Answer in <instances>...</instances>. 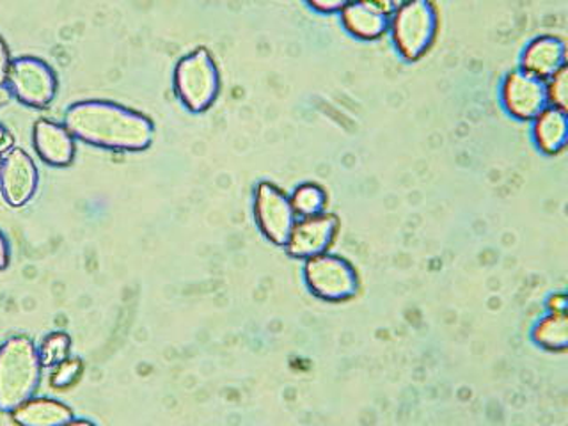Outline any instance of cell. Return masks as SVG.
<instances>
[{"mask_svg": "<svg viewBox=\"0 0 568 426\" xmlns=\"http://www.w3.org/2000/svg\"><path fill=\"white\" fill-rule=\"evenodd\" d=\"M11 98H13V94L9 91L8 85L0 84V109L8 105L11 102Z\"/></svg>", "mask_w": 568, "mask_h": 426, "instance_id": "cell-27", "label": "cell"}, {"mask_svg": "<svg viewBox=\"0 0 568 426\" xmlns=\"http://www.w3.org/2000/svg\"><path fill=\"white\" fill-rule=\"evenodd\" d=\"M11 417L14 423L22 426H61L70 425L75 413L70 405L62 404L59 399L31 396L14 408Z\"/></svg>", "mask_w": 568, "mask_h": 426, "instance_id": "cell-14", "label": "cell"}, {"mask_svg": "<svg viewBox=\"0 0 568 426\" xmlns=\"http://www.w3.org/2000/svg\"><path fill=\"white\" fill-rule=\"evenodd\" d=\"M32 142L38 156L52 168H68L75 160V138L64 124L50 120L36 121Z\"/></svg>", "mask_w": 568, "mask_h": 426, "instance_id": "cell-11", "label": "cell"}, {"mask_svg": "<svg viewBox=\"0 0 568 426\" xmlns=\"http://www.w3.org/2000/svg\"><path fill=\"white\" fill-rule=\"evenodd\" d=\"M11 148H14L13 133L9 132L4 124L0 123V155L8 153Z\"/></svg>", "mask_w": 568, "mask_h": 426, "instance_id": "cell-23", "label": "cell"}, {"mask_svg": "<svg viewBox=\"0 0 568 426\" xmlns=\"http://www.w3.org/2000/svg\"><path fill=\"white\" fill-rule=\"evenodd\" d=\"M254 219L265 239L275 245H286L297 213L286 192L271 182L257 183L254 192Z\"/></svg>", "mask_w": 568, "mask_h": 426, "instance_id": "cell-7", "label": "cell"}, {"mask_svg": "<svg viewBox=\"0 0 568 426\" xmlns=\"http://www.w3.org/2000/svg\"><path fill=\"white\" fill-rule=\"evenodd\" d=\"M550 311H558V313H567V295L565 293H556L552 297L549 298Z\"/></svg>", "mask_w": 568, "mask_h": 426, "instance_id": "cell-25", "label": "cell"}, {"mask_svg": "<svg viewBox=\"0 0 568 426\" xmlns=\"http://www.w3.org/2000/svg\"><path fill=\"white\" fill-rule=\"evenodd\" d=\"M290 200L298 217H311L325 212L327 192L318 183H302L295 189Z\"/></svg>", "mask_w": 568, "mask_h": 426, "instance_id": "cell-17", "label": "cell"}, {"mask_svg": "<svg viewBox=\"0 0 568 426\" xmlns=\"http://www.w3.org/2000/svg\"><path fill=\"white\" fill-rule=\"evenodd\" d=\"M84 372V364L80 359H71L68 357L67 361H62L58 366H53L52 375H50V386L53 389H67V387L73 386Z\"/></svg>", "mask_w": 568, "mask_h": 426, "instance_id": "cell-19", "label": "cell"}, {"mask_svg": "<svg viewBox=\"0 0 568 426\" xmlns=\"http://www.w3.org/2000/svg\"><path fill=\"white\" fill-rule=\"evenodd\" d=\"M40 183V174L34 160L22 148H11L2 155L0 169V192L6 203L22 209L34 197Z\"/></svg>", "mask_w": 568, "mask_h": 426, "instance_id": "cell-9", "label": "cell"}, {"mask_svg": "<svg viewBox=\"0 0 568 426\" xmlns=\"http://www.w3.org/2000/svg\"><path fill=\"white\" fill-rule=\"evenodd\" d=\"M390 17V32L396 50L405 61L422 59L434 44L439 17L432 0H404Z\"/></svg>", "mask_w": 568, "mask_h": 426, "instance_id": "cell-3", "label": "cell"}, {"mask_svg": "<svg viewBox=\"0 0 568 426\" xmlns=\"http://www.w3.org/2000/svg\"><path fill=\"white\" fill-rule=\"evenodd\" d=\"M532 339L541 348L550 352H564L568 346V318L567 313L550 311L549 315L538 322L532 328Z\"/></svg>", "mask_w": 568, "mask_h": 426, "instance_id": "cell-16", "label": "cell"}, {"mask_svg": "<svg viewBox=\"0 0 568 426\" xmlns=\"http://www.w3.org/2000/svg\"><path fill=\"white\" fill-rule=\"evenodd\" d=\"M363 2H369V4L377 6V8L384 9V11L389 14L393 13L396 6H398V0H363Z\"/></svg>", "mask_w": 568, "mask_h": 426, "instance_id": "cell-26", "label": "cell"}, {"mask_svg": "<svg viewBox=\"0 0 568 426\" xmlns=\"http://www.w3.org/2000/svg\"><path fill=\"white\" fill-rule=\"evenodd\" d=\"M549 105L567 111L568 105V68H561L558 73L546 80Z\"/></svg>", "mask_w": 568, "mask_h": 426, "instance_id": "cell-20", "label": "cell"}, {"mask_svg": "<svg viewBox=\"0 0 568 426\" xmlns=\"http://www.w3.org/2000/svg\"><path fill=\"white\" fill-rule=\"evenodd\" d=\"M532 135L546 155H558L567 146L568 118L565 109L549 105L535 118Z\"/></svg>", "mask_w": 568, "mask_h": 426, "instance_id": "cell-15", "label": "cell"}, {"mask_svg": "<svg viewBox=\"0 0 568 426\" xmlns=\"http://www.w3.org/2000/svg\"><path fill=\"white\" fill-rule=\"evenodd\" d=\"M70 352L71 337L67 333H62V331L47 334L43 337V342H41L40 348H38L43 368L58 366L59 363L70 357Z\"/></svg>", "mask_w": 568, "mask_h": 426, "instance_id": "cell-18", "label": "cell"}, {"mask_svg": "<svg viewBox=\"0 0 568 426\" xmlns=\"http://www.w3.org/2000/svg\"><path fill=\"white\" fill-rule=\"evenodd\" d=\"M307 288L327 302H345L359 292V275L345 257L322 253L307 257L304 265Z\"/></svg>", "mask_w": 568, "mask_h": 426, "instance_id": "cell-5", "label": "cell"}, {"mask_svg": "<svg viewBox=\"0 0 568 426\" xmlns=\"http://www.w3.org/2000/svg\"><path fill=\"white\" fill-rule=\"evenodd\" d=\"M6 85L18 102L32 109H44L55 100L59 82L50 64L40 58L23 55L11 62Z\"/></svg>", "mask_w": 568, "mask_h": 426, "instance_id": "cell-6", "label": "cell"}, {"mask_svg": "<svg viewBox=\"0 0 568 426\" xmlns=\"http://www.w3.org/2000/svg\"><path fill=\"white\" fill-rule=\"evenodd\" d=\"M41 364L38 346L26 334H14L0 345V410L13 413L34 396L40 387Z\"/></svg>", "mask_w": 568, "mask_h": 426, "instance_id": "cell-2", "label": "cell"}, {"mask_svg": "<svg viewBox=\"0 0 568 426\" xmlns=\"http://www.w3.org/2000/svg\"><path fill=\"white\" fill-rule=\"evenodd\" d=\"M64 126L79 141L112 151H144L155 138V124L146 114L106 100L68 106Z\"/></svg>", "mask_w": 568, "mask_h": 426, "instance_id": "cell-1", "label": "cell"}, {"mask_svg": "<svg viewBox=\"0 0 568 426\" xmlns=\"http://www.w3.org/2000/svg\"><path fill=\"white\" fill-rule=\"evenodd\" d=\"M310 8L315 9L318 13L331 14L342 13V9L345 8L351 0H306Z\"/></svg>", "mask_w": 568, "mask_h": 426, "instance_id": "cell-21", "label": "cell"}, {"mask_svg": "<svg viewBox=\"0 0 568 426\" xmlns=\"http://www.w3.org/2000/svg\"><path fill=\"white\" fill-rule=\"evenodd\" d=\"M0 169H2V155H0Z\"/></svg>", "mask_w": 568, "mask_h": 426, "instance_id": "cell-28", "label": "cell"}, {"mask_svg": "<svg viewBox=\"0 0 568 426\" xmlns=\"http://www.w3.org/2000/svg\"><path fill=\"white\" fill-rule=\"evenodd\" d=\"M174 91L194 114L209 111L221 91V75L210 50L186 53L174 68Z\"/></svg>", "mask_w": 568, "mask_h": 426, "instance_id": "cell-4", "label": "cell"}, {"mask_svg": "<svg viewBox=\"0 0 568 426\" xmlns=\"http://www.w3.org/2000/svg\"><path fill=\"white\" fill-rule=\"evenodd\" d=\"M503 105L515 120L531 121L549 106L546 80L528 71H511L503 82Z\"/></svg>", "mask_w": 568, "mask_h": 426, "instance_id": "cell-8", "label": "cell"}, {"mask_svg": "<svg viewBox=\"0 0 568 426\" xmlns=\"http://www.w3.org/2000/svg\"><path fill=\"white\" fill-rule=\"evenodd\" d=\"M523 70L547 80L567 67V44L558 36H538L523 53Z\"/></svg>", "mask_w": 568, "mask_h": 426, "instance_id": "cell-12", "label": "cell"}, {"mask_svg": "<svg viewBox=\"0 0 568 426\" xmlns=\"http://www.w3.org/2000/svg\"><path fill=\"white\" fill-rule=\"evenodd\" d=\"M11 62H13V59H11V52H9L4 38L0 36V84L2 85H6V82H8Z\"/></svg>", "mask_w": 568, "mask_h": 426, "instance_id": "cell-22", "label": "cell"}, {"mask_svg": "<svg viewBox=\"0 0 568 426\" xmlns=\"http://www.w3.org/2000/svg\"><path fill=\"white\" fill-rule=\"evenodd\" d=\"M9 260H11V251H9V242L4 233L0 231V271L8 268Z\"/></svg>", "mask_w": 568, "mask_h": 426, "instance_id": "cell-24", "label": "cell"}, {"mask_svg": "<svg viewBox=\"0 0 568 426\" xmlns=\"http://www.w3.org/2000/svg\"><path fill=\"white\" fill-rule=\"evenodd\" d=\"M342 22L346 32L357 40L373 41L389 31L390 14L369 2L351 0L342 9Z\"/></svg>", "mask_w": 568, "mask_h": 426, "instance_id": "cell-13", "label": "cell"}, {"mask_svg": "<svg viewBox=\"0 0 568 426\" xmlns=\"http://www.w3.org/2000/svg\"><path fill=\"white\" fill-rule=\"evenodd\" d=\"M339 231V219L334 213H318L311 217H302L295 222L288 242L286 253L297 260H307L316 254L327 253Z\"/></svg>", "mask_w": 568, "mask_h": 426, "instance_id": "cell-10", "label": "cell"}]
</instances>
